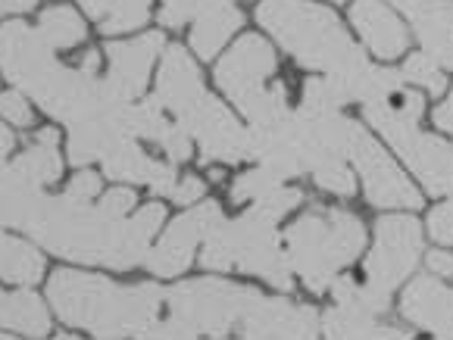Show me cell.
Wrapping results in <instances>:
<instances>
[{
	"label": "cell",
	"mask_w": 453,
	"mask_h": 340,
	"mask_svg": "<svg viewBox=\"0 0 453 340\" xmlns=\"http://www.w3.org/2000/svg\"><path fill=\"white\" fill-rule=\"evenodd\" d=\"M57 50L41 38L28 22H4L0 26V72L28 94L50 119L63 125L88 119L110 101L100 81V54L88 50L81 66L57 63Z\"/></svg>",
	"instance_id": "6da1fadb"
},
{
	"label": "cell",
	"mask_w": 453,
	"mask_h": 340,
	"mask_svg": "<svg viewBox=\"0 0 453 340\" xmlns=\"http://www.w3.org/2000/svg\"><path fill=\"white\" fill-rule=\"evenodd\" d=\"M47 303L63 325L94 337H138L166 313V291L154 281L122 287L104 275L57 268L47 281Z\"/></svg>",
	"instance_id": "7a4b0ae2"
},
{
	"label": "cell",
	"mask_w": 453,
	"mask_h": 340,
	"mask_svg": "<svg viewBox=\"0 0 453 340\" xmlns=\"http://www.w3.org/2000/svg\"><path fill=\"white\" fill-rule=\"evenodd\" d=\"M257 22L300 66L326 75H350L366 66L363 50L328 7L307 0H263Z\"/></svg>",
	"instance_id": "3957f363"
},
{
	"label": "cell",
	"mask_w": 453,
	"mask_h": 340,
	"mask_svg": "<svg viewBox=\"0 0 453 340\" xmlns=\"http://www.w3.org/2000/svg\"><path fill=\"white\" fill-rule=\"evenodd\" d=\"M366 247V228L347 209H310L285 231V253L313 294H326L341 268Z\"/></svg>",
	"instance_id": "277c9868"
},
{
	"label": "cell",
	"mask_w": 453,
	"mask_h": 340,
	"mask_svg": "<svg viewBox=\"0 0 453 340\" xmlns=\"http://www.w3.org/2000/svg\"><path fill=\"white\" fill-rule=\"evenodd\" d=\"M275 225L269 215H263L257 207H250L244 215L216 225V231L203 240V268L210 272H241V275H257V278L269 281L279 291H291L294 268L288 262V253L279 247L275 238Z\"/></svg>",
	"instance_id": "5b68a950"
},
{
	"label": "cell",
	"mask_w": 453,
	"mask_h": 340,
	"mask_svg": "<svg viewBox=\"0 0 453 340\" xmlns=\"http://www.w3.org/2000/svg\"><path fill=\"white\" fill-rule=\"evenodd\" d=\"M275 50L260 34H244L216 66V85L241 110L247 122H269L288 113L285 85H269L275 75Z\"/></svg>",
	"instance_id": "8992f818"
},
{
	"label": "cell",
	"mask_w": 453,
	"mask_h": 340,
	"mask_svg": "<svg viewBox=\"0 0 453 340\" xmlns=\"http://www.w3.org/2000/svg\"><path fill=\"white\" fill-rule=\"evenodd\" d=\"M260 297L263 294L254 287L232 284L222 278L181 281L166 291V313L191 328L194 337L197 334L222 337L228 331H238Z\"/></svg>",
	"instance_id": "52a82bcc"
},
{
	"label": "cell",
	"mask_w": 453,
	"mask_h": 340,
	"mask_svg": "<svg viewBox=\"0 0 453 340\" xmlns=\"http://www.w3.org/2000/svg\"><path fill=\"white\" fill-rule=\"evenodd\" d=\"M366 119L403 156V162L413 169V175L426 185L428 193L453 197V144L432 138V134H422L419 122L388 116L375 107H366Z\"/></svg>",
	"instance_id": "ba28073f"
},
{
	"label": "cell",
	"mask_w": 453,
	"mask_h": 340,
	"mask_svg": "<svg viewBox=\"0 0 453 340\" xmlns=\"http://www.w3.org/2000/svg\"><path fill=\"white\" fill-rule=\"evenodd\" d=\"M175 122L194 138L203 162H228L232 166V162L247 160V128L207 87L175 116Z\"/></svg>",
	"instance_id": "9c48e42d"
},
{
	"label": "cell",
	"mask_w": 453,
	"mask_h": 340,
	"mask_svg": "<svg viewBox=\"0 0 453 340\" xmlns=\"http://www.w3.org/2000/svg\"><path fill=\"white\" fill-rule=\"evenodd\" d=\"M422 256V225L413 215H381L375 222V247L366 260V284L391 294Z\"/></svg>",
	"instance_id": "30bf717a"
},
{
	"label": "cell",
	"mask_w": 453,
	"mask_h": 340,
	"mask_svg": "<svg viewBox=\"0 0 453 340\" xmlns=\"http://www.w3.org/2000/svg\"><path fill=\"white\" fill-rule=\"evenodd\" d=\"M226 219L222 207L216 200H203L200 207H188L179 219L169 222V228L160 234L150 253H147L144 266L157 278H179L191 268L197 247L210 234L216 231V225Z\"/></svg>",
	"instance_id": "8fae6325"
},
{
	"label": "cell",
	"mask_w": 453,
	"mask_h": 340,
	"mask_svg": "<svg viewBox=\"0 0 453 340\" xmlns=\"http://www.w3.org/2000/svg\"><path fill=\"white\" fill-rule=\"evenodd\" d=\"M347 160L354 162L357 172H360L363 187H366V200L372 207H403V209L422 207V193L413 187V181L400 172L397 162L360 125H357L354 140H350Z\"/></svg>",
	"instance_id": "7c38bea8"
},
{
	"label": "cell",
	"mask_w": 453,
	"mask_h": 340,
	"mask_svg": "<svg viewBox=\"0 0 453 340\" xmlns=\"http://www.w3.org/2000/svg\"><path fill=\"white\" fill-rule=\"evenodd\" d=\"M163 32H144L138 38L113 41L107 44V75H104V91L119 103H132L144 97V87L150 81V69L163 57Z\"/></svg>",
	"instance_id": "4fadbf2b"
},
{
	"label": "cell",
	"mask_w": 453,
	"mask_h": 340,
	"mask_svg": "<svg viewBox=\"0 0 453 340\" xmlns=\"http://www.w3.org/2000/svg\"><path fill=\"white\" fill-rule=\"evenodd\" d=\"M132 103L107 101L97 113H91L88 119L69 125L66 160L73 162L75 169H85V166H91V162L104 160L119 140L134 138L132 125H128V107H132Z\"/></svg>",
	"instance_id": "5bb4252c"
},
{
	"label": "cell",
	"mask_w": 453,
	"mask_h": 340,
	"mask_svg": "<svg viewBox=\"0 0 453 340\" xmlns=\"http://www.w3.org/2000/svg\"><path fill=\"white\" fill-rule=\"evenodd\" d=\"M247 160L273 169L279 178L303 175V156H300V132L297 113H281L269 122H250L247 128Z\"/></svg>",
	"instance_id": "9a60e30c"
},
{
	"label": "cell",
	"mask_w": 453,
	"mask_h": 340,
	"mask_svg": "<svg viewBox=\"0 0 453 340\" xmlns=\"http://www.w3.org/2000/svg\"><path fill=\"white\" fill-rule=\"evenodd\" d=\"M44 187L47 181L35 172L26 156H16L13 162H7L0 169V225L26 231L38 215L41 203L47 200Z\"/></svg>",
	"instance_id": "2e32d148"
},
{
	"label": "cell",
	"mask_w": 453,
	"mask_h": 340,
	"mask_svg": "<svg viewBox=\"0 0 453 340\" xmlns=\"http://www.w3.org/2000/svg\"><path fill=\"white\" fill-rule=\"evenodd\" d=\"M319 319L310 306L279 300V297H260L257 306L241 321V337H313Z\"/></svg>",
	"instance_id": "e0dca14e"
},
{
	"label": "cell",
	"mask_w": 453,
	"mask_h": 340,
	"mask_svg": "<svg viewBox=\"0 0 453 340\" xmlns=\"http://www.w3.org/2000/svg\"><path fill=\"white\" fill-rule=\"evenodd\" d=\"M400 313L410 325L432 331L438 337H453V287H444L438 278H422L410 281L400 300Z\"/></svg>",
	"instance_id": "ac0fdd59"
},
{
	"label": "cell",
	"mask_w": 453,
	"mask_h": 340,
	"mask_svg": "<svg viewBox=\"0 0 453 340\" xmlns=\"http://www.w3.org/2000/svg\"><path fill=\"white\" fill-rule=\"evenodd\" d=\"M163 219H166V207L157 200H150L147 207L126 215L119 231H116L113 250L107 256V268H113V272H132V268L144 266L147 253H150V244H154V234L160 231Z\"/></svg>",
	"instance_id": "d6986e66"
},
{
	"label": "cell",
	"mask_w": 453,
	"mask_h": 340,
	"mask_svg": "<svg viewBox=\"0 0 453 340\" xmlns=\"http://www.w3.org/2000/svg\"><path fill=\"white\" fill-rule=\"evenodd\" d=\"M200 91H203V81L194 57L179 44L163 47L160 72H157V101L163 103V110L175 119Z\"/></svg>",
	"instance_id": "ffe728a7"
},
{
	"label": "cell",
	"mask_w": 453,
	"mask_h": 340,
	"mask_svg": "<svg viewBox=\"0 0 453 340\" xmlns=\"http://www.w3.org/2000/svg\"><path fill=\"white\" fill-rule=\"evenodd\" d=\"M350 22L381 60H394L407 50V28L381 0H357L350 7Z\"/></svg>",
	"instance_id": "44dd1931"
},
{
	"label": "cell",
	"mask_w": 453,
	"mask_h": 340,
	"mask_svg": "<svg viewBox=\"0 0 453 340\" xmlns=\"http://www.w3.org/2000/svg\"><path fill=\"white\" fill-rule=\"evenodd\" d=\"M0 328L19 331L26 337H47L50 334V313L32 291H4L0 287Z\"/></svg>",
	"instance_id": "7402d4cb"
},
{
	"label": "cell",
	"mask_w": 453,
	"mask_h": 340,
	"mask_svg": "<svg viewBox=\"0 0 453 340\" xmlns=\"http://www.w3.org/2000/svg\"><path fill=\"white\" fill-rule=\"evenodd\" d=\"M244 26V16L232 7V4H222V7H213L207 13H200L197 19L191 22V47L200 60L207 63L213 57H219V50L228 44L238 28Z\"/></svg>",
	"instance_id": "603a6c76"
},
{
	"label": "cell",
	"mask_w": 453,
	"mask_h": 340,
	"mask_svg": "<svg viewBox=\"0 0 453 340\" xmlns=\"http://www.w3.org/2000/svg\"><path fill=\"white\" fill-rule=\"evenodd\" d=\"M41 278H44V256L38 253V247L7 234L0 225V281L32 287Z\"/></svg>",
	"instance_id": "cb8c5ba5"
},
{
	"label": "cell",
	"mask_w": 453,
	"mask_h": 340,
	"mask_svg": "<svg viewBox=\"0 0 453 340\" xmlns=\"http://www.w3.org/2000/svg\"><path fill=\"white\" fill-rule=\"evenodd\" d=\"M79 7L107 34L138 32L150 19V0H79Z\"/></svg>",
	"instance_id": "d4e9b609"
},
{
	"label": "cell",
	"mask_w": 453,
	"mask_h": 340,
	"mask_svg": "<svg viewBox=\"0 0 453 340\" xmlns=\"http://www.w3.org/2000/svg\"><path fill=\"white\" fill-rule=\"evenodd\" d=\"M100 166H104V178L110 181H119V185H138L141 181V185H147L157 169V160L144 154L138 138H126L100 160Z\"/></svg>",
	"instance_id": "484cf974"
},
{
	"label": "cell",
	"mask_w": 453,
	"mask_h": 340,
	"mask_svg": "<svg viewBox=\"0 0 453 340\" xmlns=\"http://www.w3.org/2000/svg\"><path fill=\"white\" fill-rule=\"evenodd\" d=\"M322 328H326L328 337H407V331H400L394 325L379 321V315H363L350 313L344 306H332L322 315Z\"/></svg>",
	"instance_id": "4316f807"
},
{
	"label": "cell",
	"mask_w": 453,
	"mask_h": 340,
	"mask_svg": "<svg viewBox=\"0 0 453 340\" xmlns=\"http://www.w3.org/2000/svg\"><path fill=\"white\" fill-rule=\"evenodd\" d=\"M35 28H38L41 38L54 47V50H69V47H75V44L85 41V22H81V16L75 13L73 7L44 10Z\"/></svg>",
	"instance_id": "83f0119b"
},
{
	"label": "cell",
	"mask_w": 453,
	"mask_h": 340,
	"mask_svg": "<svg viewBox=\"0 0 453 340\" xmlns=\"http://www.w3.org/2000/svg\"><path fill=\"white\" fill-rule=\"evenodd\" d=\"M332 297L334 306H344L350 313H363V315H385L391 306V294H381L369 284H354V278H334L332 281Z\"/></svg>",
	"instance_id": "f1b7e54d"
},
{
	"label": "cell",
	"mask_w": 453,
	"mask_h": 340,
	"mask_svg": "<svg viewBox=\"0 0 453 340\" xmlns=\"http://www.w3.org/2000/svg\"><path fill=\"white\" fill-rule=\"evenodd\" d=\"M347 103L344 91H341V85L332 79V75H326V79H310L307 87H303V103H300V110L303 113H338L341 107Z\"/></svg>",
	"instance_id": "f546056e"
},
{
	"label": "cell",
	"mask_w": 453,
	"mask_h": 340,
	"mask_svg": "<svg viewBox=\"0 0 453 340\" xmlns=\"http://www.w3.org/2000/svg\"><path fill=\"white\" fill-rule=\"evenodd\" d=\"M281 181H285V178H279L273 169H266V166H260V162H257L254 169H247V172H241L238 178H234L232 203H254V200H260V197H266L269 191H275Z\"/></svg>",
	"instance_id": "4dcf8cb0"
},
{
	"label": "cell",
	"mask_w": 453,
	"mask_h": 340,
	"mask_svg": "<svg viewBox=\"0 0 453 340\" xmlns=\"http://www.w3.org/2000/svg\"><path fill=\"white\" fill-rule=\"evenodd\" d=\"M310 175H313V181L322 187V191L338 193V197H350V193H354V187H357L354 172L347 169L344 156H328V160L316 162V166L310 169Z\"/></svg>",
	"instance_id": "1f68e13d"
},
{
	"label": "cell",
	"mask_w": 453,
	"mask_h": 340,
	"mask_svg": "<svg viewBox=\"0 0 453 340\" xmlns=\"http://www.w3.org/2000/svg\"><path fill=\"white\" fill-rule=\"evenodd\" d=\"M222 4H232V0H160V22L166 28H181Z\"/></svg>",
	"instance_id": "d6a6232c"
},
{
	"label": "cell",
	"mask_w": 453,
	"mask_h": 340,
	"mask_svg": "<svg viewBox=\"0 0 453 340\" xmlns=\"http://www.w3.org/2000/svg\"><path fill=\"white\" fill-rule=\"evenodd\" d=\"M400 75H403V81L419 85L422 91H428L432 97H438V94L444 91V72H441V66L428 54L410 57V60L403 63V72Z\"/></svg>",
	"instance_id": "836d02e7"
},
{
	"label": "cell",
	"mask_w": 453,
	"mask_h": 340,
	"mask_svg": "<svg viewBox=\"0 0 453 340\" xmlns=\"http://www.w3.org/2000/svg\"><path fill=\"white\" fill-rule=\"evenodd\" d=\"M0 119L10 122L16 128L32 125V107H28V97L16 87V91L0 94Z\"/></svg>",
	"instance_id": "e575fe53"
},
{
	"label": "cell",
	"mask_w": 453,
	"mask_h": 340,
	"mask_svg": "<svg viewBox=\"0 0 453 340\" xmlns=\"http://www.w3.org/2000/svg\"><path fill=\"white\" fill-rule=\"evenodd\" d=\"M428 234L438 244H444V247H453V200L432 209V215H428Z\"/></svg>",
	"instance_id": "d590c367"
},
{
	"label": "cell",
	"mask_w": 453,
	"mask_h": 340,
	"mask_svg": "<svg viewBox=\"0 0 453 340\" xmlns=\"http://www.w3.org/2000/svg\"><path fill=\"white\" fill-rule=\"evenodd\" d=\"M203 191H207V185H203L197 175H185V178H179V185H175L173 200L179 203V207H194V203L203 200Z\"/></svg>",
	"instance_id": "8d00e7d4"
},
{
	"label": "cell",
	"mask_w": 453,
	"mask_h": 340,
	"mask_svg": "<svg viewBox=\"0 0 453 340\" xmlns=\"http://www.w3.org/2000/svg\"><path fill=\"white\" fill-rule=\"evenodd\" d=\"M426 260H428V275H434V278H453V253L432 250Z\"/></svg>",
	"instance_id": "74e56055"
},
{
	"label": "cell",
	"mask_w": 453,
	"mask_h": 340,
	"mask_svg": "<svg viewBox=\"0 0 453 340\" xmlns=\"http://www.w3.org/2000/svg\"><path fill=\"white\" fill-rule=\"evenodd\" d=\"M432 119H434V125H438L441 132H453V94L447 97L444 103H441L438 110H434Z\"/></svg>",
	"instance_id": "f35d334b"
},
{
	"label": "cell",
	"mask_w": 453,
	"mask_h": 340,
	"mask_svg": "<svg viewBox=\"0 0 453 340\" xmlns=\"http://www.w3.org/2000/svg\"><path fill=\"white\" fill-rule=\"evenodd\" d=\"M13 144H16L13 132L7 128V122H0V169L7 166V156L13 154Z\"/></svg>",
	"instance_id": "ab89813d"
},
{
	"label": "cell",
	"mask_w": 453,
	"mask_h": 340,
	"mask_svg": "<svg viewBox=\"0 0 453 340\" xmlns=\"http://www.w3.org/2000/svg\"><path fill=\"white\" fill-rule=\"evenodd\" d=\"M38 0H0V16L10 13H26V10H35Z\"/></svg>",
	"instance_id": "60d3db41"
},
{
	"label": "cell",
	"mask_w": 453,
	"mask_h": 340,
	"mask_svg": "<svg viewBox=\"0 0 453 340\" xmlns=\"http://www.w3.org/2000/svg\"><path fill=\"white\" fill-rule=\"evenodd\" d=\"M391 4H394V7L403 10V13H410V10H413V7H419L422 0H391Z\"/></svg>",
	"instance_id": "b9f144b4"
},
{
	"label": "cell",
	"mask_w": 453,
	"mask_h": 340,
	"mask_svg": "<svg viewBox=\"0 0 453 340\" xmlns=\"http://www.w3.org/2000/svg\"><path fill=\"white\" fill-rule=\"evenodd\" d=\"M444 16L450 19V26H453V0H444Z\"/></svg>",
	"instance_id": "7bdbcfd3"
},
{
	"label": "cell",
	"mask_w": 453,
	"mask_h": 340,
	"mask_svg": "<svg viewBox=\"0 0 453 340\" xmlns=\"http://www.w3.org/2000/svg\"><path fill=\"white\" fill-rule=\"evenodd\" d=\"M334 4H341V0H334Z\"/></svg>",
	"instance_id": "ee69618b"
}]
</instances>
